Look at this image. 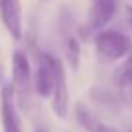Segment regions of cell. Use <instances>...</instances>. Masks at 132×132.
Wrapping results in <instances>:
<instances>
[{"label": "cell", "mask_w": 132, "mask_h": 132, "mask_svg": "<svg viewBox=\"0 0 132 132\" xmlns=\"http://www.w3.org/2000/svg\"><path fill=\"white\" fill-rule=\"evenodd\" d=\"M94 49L100 62L112 63L128 56V53L132 51V40L121 31L103 29L94 36Z\"/></svg>", "instance_id": "obj_1"}, {"label": "cell", "mask_w": 132, "mask_h": 132, "mask_svg": "<svg viewBox=\"0 0 132 132\" xmlns=\"http://www.w3.org/2000/svg\"><path fill=\"white\" fill-rule=\"evenodd\" d=\"M11 69H13V89L16 101L22 109H29L31 105V90H35L33 85V72L29 58L24 51H15L11 58Z\"/></svg>", "instance_id": "obj_2"}, {"label": "cell", "mask_w": 132, "mask_h": 132, "mask_svg": "<svg viewBox=\"0 0 132 132\" xmlns=\"http://www.w3.org/2000/svg\"><path fill=\"white\" fill-rule=\"evenodd\" d=\"M54 60H56V56L47 54V53H40L36 58V67L33 72V85H35V92L42 98L53 96L54 80H56Z\"/></svg>", "instance_id": "obj_3"}, {"label": "cell", "mask_w": 132, "mask_h": 132, "mask_svg": "<svg viewBox=\"0 0 132 132\" xmlns=\"http://www.w3.org/2000/svg\"><path fill=\"white\" fill-rule=\"evenodd\" d=\"M0 119L4 132H22V123L16 109V96L11 83L2 85L0 90Z\"/></svg>", "instance_id": "obj_4"}, {"label": "cell", "mask_w": 132, "mask_h": 132, "mask_svg": "<svg viewBox=\"0 0 132 132\" xmlns=\"http://www.w3.org/2000/svg\"><path fill=\"white\" fill-rule=\"evenodd\" d=\"M54 71H56V80H54V90L51 96V109L56 118L65 119L69 114V90H67L65 67L60 58L54 60Z\"/></svg>", "instance_id": "obj_5"}, {"label": "cell", "mask_w": 132, "mask_h": 132, "mask_svg": "<svg viewBox=\"0 0 132 132\" xmlns=\"http://www.w3.org/2000/svg\"><path fill=\"white\" fill-rule=\"evenodd\" d=\"M116 7L118 0H92L87 18V31H103V27H107V24L114 18Z\"/></svg>", "instance_id": "obj_6"}, {"label": "cell", "mask_w": 132, "mask_h": 132, "mask_svg": "<svg viewBox=\"0 0 132 132\" xmlns=\"http://www.w3.org/2000/svg\"><path fill=\"white\" fill-rule=\"evenodd\" d=\"M0 18L6 26L7 33L20 40L24 27H22V2L20 0H0Z\"/></svg>", "instance_id": "obj_7"}, {"label": "cell", "mask_w": 132, "mask_h": 132, "mask_svg": "<svg viewBox=\"0 0 132 132\" xmlns=\"http://www.w3.org/2000/svg\"><path fill=\"white\" fill-rule=\"evenodd\" d=\"M74 116H76V121L80 123V127L85 130V132H118L114 127L103 123L85 103L78 101L74 105Z\"/></svg>", "instance_id": "obj_8"}, {"label": "cell", "mask_w": 132, "mask_h": 132, "mask_svg": "<svg viewBox=\"0 0 132 132\" xmlns=\"http://www.w3.org/2000/svg\"><path fill=\"white\" fill-rule=\"evenodd\" d=\"M116 87H118V100L123 105H132V56H128L125 63L118 69Z\"/></svg>", "instance_id": "obj_9"}, {"label": "cell", "mask_w": 132, "mask_h": 132, "mask_svg": "<svg viewBox=\"0 0 132 132\" xmlns=\"http://www.w3.org/2000/svg\"><path fill=\"white\" fill-rule=\"evenodd\" d=\"M63 49H65V58H67L69 67L72 71H78V67H80V42L74 36H67Z\"/></svg>", "instance_id": "obj_10"}, {"label": "cell", "mask_w": 132, "mask_h": 132, "mask_svg": "<svg viewBox=\"0 0 132 132\" xmlns=\"http://www.w3.org/2000/svg\"><path fill=\"white\" fill-rule=\"evenodd\" d=\"M127 22L132 29V6H127Z\"/></svg>", "instance_id": "obj_11"}, {"label": "cell", "mask_w": 132, "mask_h": 132, "mask_svg": "<svg viewBox=\"0 0 132 132\" xmlns=\"http://www.w3.org/2000/svg\"><path fill=\"white\" fill-rule=\"evenodd\" d=\"M2 78H4V67L0 65V83H2Z\"/></svg>", "instance_id": "obj_12"}, {"label": "cell", "mask_w": 132, "mask_h": 132, "mask_svg": "<svg viewBox=\"0 0 132 132\" xmlns=\"http://www.w3.org/2000/svg\"><path fill=\"white\" fill-rule=\"evenodd\" d=\"M35 132H45V130H44V128H36Z\"/></svg>", "instance_id": "obj_13"}, {"label": "cell", "mask_w": 132, "mask_h": 132, "mask_svg": "<svg viewBox=\"0 0 132 132\" xmlns=\"http://www.w3.org/2000/svg\"><path fill=\"white\" fill-rule=\"evenodd\" d=\"M130 2H132V0H130Z\"/></svg>", "instance_id": "obj_14"}]
</instances>
